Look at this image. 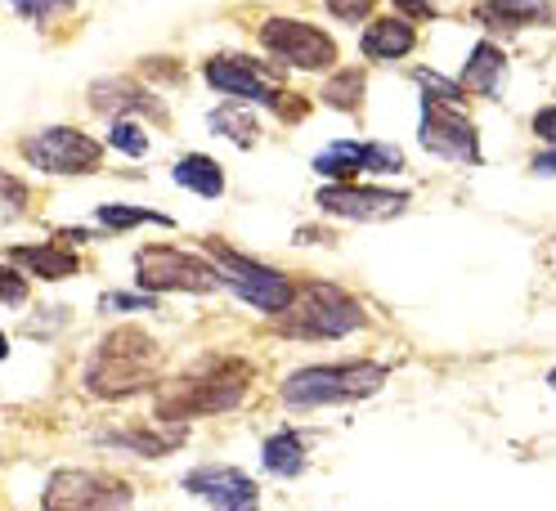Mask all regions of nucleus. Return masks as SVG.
I'll use <instances>...</instances> for the list:
<instances>
[{
	"label": "nucleus",
	"mask_w": 556,
	"mask_h": 511,
	"mask_svg": "<svg viewBox=\"0 0 556 511\" xmlns=\"http://www.w3.org/2000/svg\"><path fill=\"white\" fill-rule=\"evenodd\" d=\"M252 382V368L242 359H202L189 378L166 382L157 391V418L162 422H185V418H212V413H229L242 404Z\"/></svg>",
	"instance_id": "nucleus-1"
},
{
	"label": "nucleus",
	"mask_w": 556,
	"mask_h": 511,
	"mask_svg": "<svg viewBox=\"0 0 556 511\" xmlns=\"http://www.w3.org/2000/svg\"><path fill=\"white\" fill-rule=\"evenodd\" d=\"M157 363H162V350L153 336H144L139 328H117L86 359V391L103 399H126L135 391L153 386Z\"/></svg>",
	"instance_id": "nucleus-2"
},
{
	"label": "nucleus",
	"mask_w": 556,
	"mask_h": 511,
	"mask_svg": "<svg viewBox=\"0 0 556 511\" xmlns=\"http://www.w3.org/2000/svg\"><path fill=\"white\" fill-rule=\"evenodd\" d=\"M387 363H315L283 382V399L292 408H324V404H355L387 386Z\"/></svg>",
	"instance_id": "nucleus-3"
},
{
	"label": "nucleus",
	"mask_w": 556,
	"mask_h": 511,
	"mask_svg": "<svg viewBox=\"0 0 556 511\" xmlns=\"http://www.w3.org/2000/svg\"><path fill=\"white\" fill-rule=\"evenodd\" d=\"M355 328H364L359 301L332 283H305L283 315V332L305 341H337V336H351Z\"/></svg>",
	"instance_id": "nucleus-4"
},
{
	"label": "nucleus",
	"mask_w": 556,
	"mask_h": 511,
	"mask_svg": "<svg viewBox=\"0 0 556 511\" xmlns=\"http://www.w3.org/2000/svg\"><path fill=\"white\" fill-rule=\"evenodd\" d=\"M135 283L149 296H162V292H198L202 296V292L220 288V274H216V265L198 252L153 243V247L135 252Z\"/></svg>",
	"instance_id": "nucleus-5"
},
{
	"label": "nucleus",
	"mask_w": 556,
	"mask_h": 511,
	"mask_svg": "<svg viewBox=\"0 0 556 511\" xmlns=\"http://www.w3.org/2000/svg\"><path fill=\"white\" fill-rule=\"evenodd\" d=\"M212 265L220 274V288H233L238 301H248L252 310H261V315H288V305L296 296L288 274H278V269H269V265H261L252 256H242L233 247H220V243H212Z\"/></svg>",
	"instance_id": "nucleus-6"
},
{
	"label": "nucleus",
	"mask_w": 556,
	"mask_h": 511,
	"mask_svg": "<svg viewBox=\"0 0 556 511\" xmlns=\"http://www.w3.org/2000/svg\"><path fill=\"white\" fill-rule=\"evenodd\" d=\"M41 511H135V489L103 471H54Z\"/></svg>",
	"instance_id": "nucleus-7"
},
{
	"label": "nucleus",
	"mask_w": 556,
	"mask_h": 511,
	"mask_svg": "<svg viewBox=\"0 0 556 511\" xmlns=\"http://www.w3.org/2000/svg\"><path fill=\"white\" fill-rule=\"evenodd\" d=\"M23 157L46 170V176H94L103 162V144L90 140L86 130L73 126H50L23 140Z\"/></svg>",
	"instance_id": "nucleus-8"
},
{
	"label": "nucleus",
	"mask_w": 556,
	"mask_h": 511,
	"mask_svg": "<svg viewBox=\"0 0 556 511\" xmlns=\"http://www.w3.org/2000/svg\"><path fill=\"white\" fill-rule=\"evenodd\" d=\"M261 46L288 67L301 73H324L337 63V46L324 27L305 23V18H265L261 23Z\"/></svg>",
	"instance_id": "nucleus-9"
},
{
	"label": "nucleus",
	"mask_w": 556,
	"mask_h": 511,
	"mask_svg": "<svg viewBox=\"0 0 556 511\" xmlns=\"http://www.w3.org/2000/svg\"><path fill=\"white\" fill-rule=\"evenodd\" d=\"M417 140H422L427 153H435V157H444V162L480 166V130H476L471 117H463L458 108L422 104V126H417Z\"/></svg>",
	"instance_id": "nucleus-10"
},
{
	"label": "nucleus",
	"mask_w": 556,
	"mask_h": 511,
	"mask_svg": "<svg viewBox=\"0 0 556 511\" xmlns=\"http://www.w3.org/2000/svg\"><path fill=\"white\" fill-rule=\"evenodd\" d=\"M202 77L212 81L220 94L238 99V104H278V81L265 63H252V59H242V54H220V59H206L202 63Z\"/></svg>",
	"instance_id": "nucleus-11"
},
{
	"label": "nucleus",
	"mask_w": 556,
	"mask_h": 511,
	"mask_svg": "<svg viewBox=\"0 0 556 511\" xmlns=\"http://www.w3.org/2000/svg\"><path fill=\"white\" fill-rule=\"evenodd\" d=\"M319 212L341 216V220H391L408 212V193L395 189H372V184H328L319 189Z\"/></svg>",
	"instance_id": "nucleus-12"
},
{
	"label": "nucleus",
	"mask_w": 556,
	"mask_h": 511,
	"mask_svg": "<svg viewBox=\"0 0 556 511\" xmlns=\"http://www.w3.org/2000/svg\"><path fill=\"white\" fill-rule=\"evenodd\" d=\"M185 489L206 498L212 511H256L261 507V489L238 467H198L185 475Z\"/></svg>",
	"instance_id": "nucleus-13"
},
{
	"label": "nucleus",
	"mask_w": 556,
	"mask_h": 511,
	"mask_svg": "<svg viewBox=\"0 0 556 511\" xmlns=\"http://www.w3.org/2000/svg\"><path fill=\"white\" fill-rule=\"evenodd\" d=\"M90 104H94L99 113H135V117H149V122H166L162 99H157V94H149L144 86L126 81V77L94 81V86H90Z\"/></svg>",
	"instance_id": "nucleus-14"
},
{
	"label": "nucleus",
	"mask_w": 556,
	"mask_h": 511,
	"mask_svg": "<svg viewBox=\"0 0 556 511\" xmlns=\"http://www.w3.org/2000/svg\"><path fill=\"white\" fill-rule=\"evenodd\" d=\"M413 46H417V31H413V23L400 18V14H391V18H372V23L364 27V37H359V50H364L368 59H377V63L404 59Z\"/></svg>",
	"instance_id": "nucleus-15"
},
{
	"label": "nucleus",
	"mask_w": 556,
	"mask_h": 511,
	"mask_svg": "<svg viewBox=\"0 0 556 511\" xmlns=\"http://www.w3.org/2000/svg\"><path fill=\"white\" fill-rule=\"evenodd\" d=\"M10 260L14 265H23V269H31L37 279H46V283H59V279H73L77 269H81V260L67 252V247H59V243H41V247H10Z\"/></svg>",
	"instance_id": "nucleus-16"
},
{
	"label": "nucleus",
	"mask_w": 556,
	"mask_h": 511,
	"mask_svg": "<svg viewBox=\"0 0 556 511\" xmlns=\"http://www.w3.org/2000/svg\"><path fill=\"white\" fill-rule=\"evenodd\" d=\"M503 73H507L503 50H498L494 41H480V46L471 50V59L463 63V90H476V94H484V99H498Z\"/></svg>",
	"instance_id": "nucleus-17"
},
{
	"label": "nucleus",
	"mask_w": 556,
	"mask_h": 511,
	"mask_svg": "<svg viewBox=\"0 0 556 511\" xmlns=\"http://www.w3.org/2000/svg\"><path fill=\"white\" fill-rule=\"evenodd\" d=\"M170 180H176L180 189L198 193V197H220L225 193V170L216 166V157L206 153H185L176 162V170H170Z\"/></svg>",
	"instance_id": "nucleus-18"
},
{
	"label": "nucleus",
	"mask_w": 556,
	"mask_h": 511,
	"mask_svg": "<svg viewBox=\"0 0 556 511\" xmlns=\"http://www.w3.org/2000/svg\"><path fill=\"white\" fill-rule=\"evenodd\" d=\"M261 462L269 475H278V481H292V475L305 471V445H301V435L296 431H278L265 439V449H261Z\"/></svg>",
	"instance_id": "nucleus-19"
},
{
	"label": "nucleus",
	"mask_w": 556,
	"mask_h": 511,
	"mask_svg": "<svg viewBox=\"0 0 556 511\" xmlns=\"http://www.w3.org/2000/svg\"><path fill=\"white\" fill-rule=\"evenodd\" d=\"M315 170H319V176H328V180H337V184H355L359 170H364V144H355V140L328 144L315 157Z\"/></svg>",
	"instance_id": "nucleus-20"
},
{
	"label": "nucleus",
	"mask_w": 556,
	"mask_h": 511,
	"mask_svg": "<svg viewBox=\"0 0 556 511\" xmlns=\"http://www.w3.org/2000/svg\"><path fill=\"white\" fill-rule=\"evenodd\" d=\"M206 122H212V130H216V135H225V140H233L238 149H252V144L261 140V126H256V117H252V113H242L238 104L216 108V113L206 117Z\"/></svg>",
	"instance_id": "nucleus-21"
},
{
	"label": "nucleus",
	"mask_w": 556,
	"mask_h": 511,
	"mask_svg": "<svg viewBox=\"0 0 556 511\" xmlns=\"http://www.w3.org/2000/svg\"><path fill=\"white\" fill-rule=\"evenodd\" d=\"M94 220H99L103 229H113V233H126V229H135V225H162V229L176 225V220L162 216V212H149V207H122V202H103V207L94 212Z\"/></svg>",
	"instance_id": "nucleus-22"
},
{
	"label": "nucleus",
	"mask_w": 556,
	"mask_h": 511,
	"mask_svg": "<svg viewBox=\"0 0 556 511\" xmlns=\"http://www.w3.org/2000/svg\"><path fill=\"white\" fill-rule=\"evenodd\" d=\"M359 99H364V73H359V67H341V73H332V81L324 86V104L328 108L355 113Z\"/></svg>",
	"instance_id": "nucleus-23"
},
{
	"label": "nucleus",
	"mask_w": 556,
	"mask_h": 511,
	"mask_svg": "<svg viewBox=\"0 0 556 511\" xmlns=\"http://www.w3.org/2000/svg\"><path fill=\"white\" fill-rule=\"evenodd\" d=\"M417 86L427 90V104H440V108H463L467 104V90L458 81H444L440 73H427V67H417Z\"/></svg>",
	"instance_id": "nucleus-24"
},
{
	"label": "nucleus",
	"mask_w": 556,
	"mask_h": 511,
	"mask_svg": "<svg viewBox=\"0 0 556 511\" xmlns=\"http://www.w3.org/2000/svg\"><path fill=\"white\" fill-rule=\"evenodd\" d=\"M109 144L117 153H126V157H144L149 153V135H144V126H139L135 117H117L109 126Z\"/></svg>",
	"instance_id": "nucleus-25"
},
{
	"label": "nucleus",
	"mask_w": 556,
	"mask_h": 511,
	"mask_svg": "<svg viewBox=\"0 0 556 511\" xmlns=\"http://www.w3.org/2000/svg\"><path fill=\"white\" fill-rule=\"evenodd\" d=\"M480 18H503L507 27H526V23H547L552 10L547 5H484Z\"/></svg>",
	"instance_id": "nucleus-26"
},
{
	"label": "nucleus",
	"mask_w": 556,
	"mask_h": 511,
	"mask_svg": "<svg viewBox=\"0 0 556 511\" xmlns=\"http://www.w3.org/2000/svg\"><path fill=\"white\" fill-rule=\"evenodd\" d=\"M27 292V274H18L14 265H0V305H23Z\"/></svg>",
	"instance_id": "nucleus-27"
},
{
	"label": "nucleus",
	"mask_w": 556,
	"mask_h": 511,
	"mask_svg": "<svg viewBox=\"0 0 556 511\" xmlns=\"http://www.w3.org/2000/svg\"><path fill=\"white\" fill-rule=\"evenodd\" d=\"M103 310H157V296H135V292H109L99 301Z\"/></svg>",
	"instance_id": "nucleus-28"
},
{
	"label": "nucleus",
	"mask_w": 556,
	"mask_h": 511,
	"mask_svg": "<svg viewBox=\"0 0 556 511\" xmlns=\"http://www.w3.org/2000/svg\"><path fill=\"white\" fill-rule=\"evenodd\" d=\"M0 202H5L10 212H23L27 207V184L18 176H10V170H0Z\"/></svg>",
	"instance_id": "nucleus-29"
},
{
	"label": "nucleus",
	"mask_w": 556,
	"mask_h": 511,
	"mask_svg": "<svg viewBox=\"0 0 556 511\" xmlns=\"http://www.w3.org/2000/svg\"><path fill=\"white\" fill-rule=\"evenodd\" d=\"M534 135H539V140H547V144H556V104L534 113Z\"/></svg>",
	"instance_id": "nucleus-30"
},
{
	"label": "nucleus",
	"mask_w": 556,
	"mask_h": 511,
	"mask_svg": "<svg viewBox=\"0 0 556 511\" xmlns=\"http://www.w3.org/2000/svg\"><path fill=\"white\" fill-rule=\"evenodd\" d=\"M328 14H332V18H364L368 5H364V0H359V5H328Z\"/></svg>",
	"instance_id": "nucleus-31"
},
{
	"label": "nucleus",
	"mask_w": 556,
	"mask_h": 511,
	"mask_svg": "<svg viewBox=\"0 0 556 511\" xmlns=\"http://www.w3.org/2000/svg\"><path fill=\"white\" fill-rule=\"evenodd\" d=\"M63 5H18V14L23 18H50V14H59Z\"/></svg>",
	"instance_id": "nucleus-32"
},
{
	"label": "nucleus",
	"mask_w": 556,
	"mask_h": 511,
	"mask_svg": "<svg viewBox=\"0 0 556 511\" xmlns=\"http://www.w3.org/2000/svg\"><path fill=\"white\" fill-rule=\"evenodd\" d=\"M534 170H539V176H556V153H543V157H534Z\"/></svg>",
	"instance_id": "nucleus-33"
},
{
	"label": "nucleus",
	"mask_w": 556,
	"mask_h": 511,
	"mask_svg": "<svg viewBox=\"0 0 556 511\" xmlns=\"http://www.w3.org/2000/svg\"><path fill=\"white\" fill-rule=\"evenodd\" d=\"M10 355V341H5V332H0V359H5Z\"/></svg>",
	"instance_id": "nucleus-34"
},
{
	"label": "nucleus",
	"mask_w": 556,
	"mask_h": 511,
	"mask_svg": "<svg viewBox=\"0 0 556 511\" xmlns=\"http://www.w3.org/2000/svg\"><path fill=\"white\" fill-rule=\"evenodd\" d=\"M547 382H552V391H556V372H552V378H547Z\"/></svg>",
	"instance_id": "nucleus-35"
}]
</instances>
